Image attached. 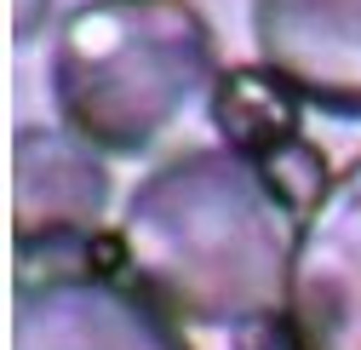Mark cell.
I'll list each match as a JSON object with an SVG mask.
<instances>
[{"label":"cell","instance_id":"6da1fadb","mask_svg":"<svg viewBox=\"0 0 361 350\" xmlns=\"http://www.w3.org/2000/svg\"><path fill=\"white\" fill-rule=\"evenodd\" d=\"M298 230L304 212L258 155L212 144L161 161L126 195L115 258L178 322L247 327L287 316Z\"/></svg>","mask_w":361,"mask_h":350},{"label":"cell","instance_id":"7a4b0ae2","mask_svg":"<svg viewBox=\"0 0 361 350\" xmlns=\"http://www.w3.org/2000/svg\"><path fill=\"white\" fill-rule=\"evenodd\" d=\"M218 40L190 0H86L52 40V104L104 155L155 150L212 104Z\"/></svg>","mask_w":361,"mask_h":350},{"label":"cell","instance_id":"3957f363","mask_svg":"<svg viewBox=\"0 0 361 350\" xmlns=\"http://www.w3.org/2000/svg\"><path fill=\"white\" fill-rule=\"evenodd\" d=\"M12 350H195L178 316L132 276L29 265L12 310Z\"/></svg>","mask_w":361,"mask_h":350},{"label":"cell","instance_id":"277c9868","mask_svg":"<svg viewBox=\"0 0 361 350\" xmlns=\"http://www.w3.org/2000/svg\"><path fill=\"white\" fill-rule=\"evenodd\" d=\"M287 327L298 350H361V155L304 212Z\"/></svg>","mask_w":361,"mask_h":350},{"label":"cell","instance_id":"5b68a950","mask_svg":"<svg viewBox=\"0 0 361 350\" xmlns=\"http://www.w3.org/2000/svg\"><path fill=\"white\" fill-rule=\"evenodd\" d=\"M12 224L23 253L92 241L109 212V167L75 126H23L12 144Z\"/></svg>","mask_w":361,"mask_h":350},{"label":"cell","instance_id":"8992f818","mask_svg":"<svg viewBox=\"0 0 361 350\" xmlns=\"http://www.w3.org/2000/svg\"><path fill=\"white\" fill-rule=\"evenodd\" d=\"M252 47L310 109L361 121V0H247Z\"/></svg>","mask_w":361,"mask_h":350},{"label":"cell","instance_id":"52a82bcc","mask_svg":"<svg viewBox=\"0 0 361 350\" xmlns=\"http://www.w3.org/2000/svg\"><path fill=\"white\" fill-rule=\"evenodd\" d=\"M212 121L230 150L241 155H269L276 144L298 138V115H304V98L269 69V64H252V69H224L218 86H212Z\"/></svg>","mask_w":361,"mask_h":350},{"label":"cell","instance_id":"ba28073f","mask_svg":"<svg viewBox=\"0 0 361 350\" xmlns=\"http://www.w3.org/2000/svg\"><path fill=\"white\" fill-rule=\"evenodd\" d=\"M258 167L269 172V184H276L298 212H310L315 201L327 195V184H333V167H327V155L315 150L304 133L298 138H287V144H276L269 155H258Z\"/></svg>","mask_w":361,"mask_h":350},{"label":"cell","instance_id":"9c48e42d","mask_svg":"<svg viewBox=\"0 0 361 350\" xmlns=\"http://www.w3.org/2000/svg\"><path fill=\"white\" fill-rule=\"evenodd\" d=\"M230 350H298V339H293L287 316H269V322L235 327V344H230Z\"/></svg>","mask_w":361,"mask_h":350},{"label":"cell","instance_id":"30bf717a","mask_svg":"<svg viewBox=\"0 0 361 350\" xmlns=\"http://www.w3.org/2000/svg\"><path fill=\"white\" fill-rule=\"evenodd\" d=\"M40 18H47V0H18V40H29L35 29H40Z\"/></svg>","mask_w":361,"mask_h":350}]
</instances>
